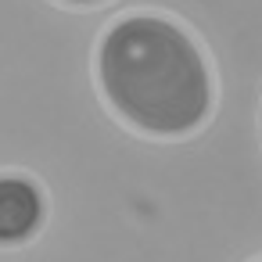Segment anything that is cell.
<instances>
[{"label": "cell", "instance_id": "obj_1", "mask_svg": "<svg viewBox=\"0 0 262 262\" xmlns=\"http://www.w3.org/2000/svg\"><path fill=\"white\" fill-rule=\"evenodd\" d=\"M94 83L108 112L147 140H187L219 104L205 43L162 11H126L101 29Z\"/></svg>", "mask_w": 262, "mask_h": 262}, {"label": "cell", "instance_id": "obj_2", "mask_svg": "<svg viewBox=\"0 0 262 262\" xmlns=\"http://www.w3.org/2000/svg\"><path fill=\"white\" fill-rule=\"evenodd\" d=\"M47 223V194L29 172H0V248L29 244Z\"/></svg>", "mask_w": 262, "mask_h": 262}, {"label": "cell", "instance_id": "obj_3", "mask_svg": "<svg viewBox=\"0 0 262 262\" xmlns=\"http://www.w3.org/2000/svg\"><path fill=\"white\" fill-rule=\"evenodd\" d=\"M54 4H61V8H76V11H90V8L108 4V0H54Z\"/></svg>", "mask_w": 262, "mask_h": 262}, {"label": "cell", "instance_id": "obj_4", "mask_svg": "<svg viewBox=\"0 0 262 262\" xmlns=\"http://www.w3.org/2000/svg\"><path fill=\"white\" fill-rule=\"evenodd\" d=\"M255 262H262V258H255Z\"/></svg>", "mask_w": 262, "mask_h": 262}]
</instances>
